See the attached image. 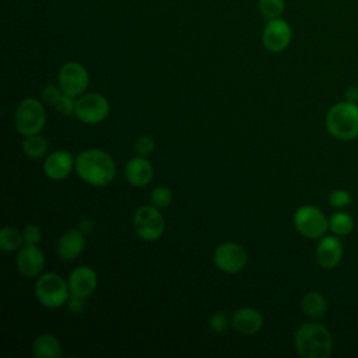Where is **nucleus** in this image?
<instances>
[{
	"label": "nucleus",
	"mask_w": 358,
	"mask_h": 358,
	"mask_svg": "<svg viewBox=\"0 0 358 358\" xmlns=\"http://www.w3.org/2000/svg\"><path fill=\"white\" fill-rule=\"evenodd\" d=\"M78 178L94 187H105L113 182L116 176V164L110 154L101 148H88L76 157V168Z\"/></svg>",
	"instance_id": "1"
},
{
	"label": "nucleus",
	"mask_w": 358,
	"mask_h": 358,
	"mask_svg": "<svg viewBox=\"0 0 358 358\" xmlns=\"http://www.w3.org/2000/svg\"><path fill=\"white\" fill-rule=\"evenodd\" d=\"M294 344L302 358H327L333 350L330 331L317 322L302 323L294 334Z\"/></svg>",
	"instance_id": "2"
},
{
	"label": "nucleus",
	"mask_w": 358,
	"mask_h": 358,
	"mask_svg": "<svg viewBox=\"0 0 358 358\" xmlns=\"http://www.w3.org/2000/svg\"><path fill=\"white\" fill-rule=\"evenodd\" d=\"M324 124L329 134L337 140L358 138V105L348 101L334 103L326 113Z\"/></svg>",
	"instance_id": "3"
},
{
	"label": "nucleus",
	"mask_w": 358,
	"mask_h": 358,
	"mask_svg": "<svg viewBox=\"0 0 358 358\" xmlns=\"http://www.w3.org/2000/svg\"><path fill=\"white\" fill-rule=\"evenodd\" d=\"M35 296L45 308H60L70 296L69 282L57 273H42L35 281Z\"/></svg>",
	"instance_id": "4"
},
{
	"label": "nucleus",
	"mask_w": 358,
	"mask_h": 358,
	"mask_svg": "<svg viewBox=\"0 0 358 358\" xmlns=\"http://www.w3.org/2000/svg\"><path fill=\"white\" fill-rule=\"evenodd\" d=\"M14 124L21 136L39 134L46 124V110L42 99L24 98L15 108Z\"/></svg>",
	"instance_id": "5"
},
{
	"label": "nucleus",
	"mask_w": 358,
	"mask_h": 358,
	"mask_svg": "<svg viewBox=\"0 0 358 358\" xmlns=\"http://www.w3.org/2000/svg\"><path fill=\"white\" fill-rule=\"evenodd\" d=\"M292 222L295 229L308 239H320L329 231V218L319 207L310 204L298 207Z\"/></svg>",
	"instance_id": "6"
},
{
	"label": "nucleus",
	"mask_w": 358,
	"mask_h": 358,
	"mask_svg": "<svg viewBox=\"0 0 358 358\" xmlns=\"http://www.w3.org/2000/svg\"><path fill=\"white\" fill-rule=\"evenodd\" d=\"M133 228L140 239L152 242L162 236L165 231V220L158 207L154 204H144L133 214Z\"/></svg>",
	"instance_id": "7"
},
{
	"label": "nucleus",
	"mask_w": 358,
	"mask_h": 358,
	"mask_svg": "<svg viewBox=\"0 0 358 358\" xmlns=\"http://www.w3.org/2000/svg\"><path fill=\"white\" fill-rule=\"evenodd\" d=\"M110 112L106 96L98 92H84L77 98L74 116L85 124H98L103 122Z\"/></svg>",
	"instance_id": "8"
},
{
	"label": "nucleus",
	"mask_w": 358,
	"mask_h": 358,
	"mask_svg": "<svg viewBox=\"0 0 358 358\" xmlns=\"http://www.w3.org/2000/svg\"><path fill=\"white\" fill-rule=\"evenodd\" d=\"M57 80L63 94L78 98L88 88L90 74L81 63L67 62L60 67Z\"/></svg>",
	"instance_id": "9"
},
{
	"label": "nucleus",
	"mask_w": 358,
	"mask_h": 358,
	"mask_svg": "<svg viewBox=\"0 0 358 358\" xmlns=\"http://www.w3.org/2000/svg\"><path fill=\"white\" fill-rule=\"evenodd\" d=\"M213 260L218 270L235 274L246 267L248 252L236 242H222L215 248Z\"/></svg>",
	"instance_id": "10"
},
{
	"label": "nucleus",
	"mask_w": 358,
	"mask_h": 358,
	"mask_svg": "<svg viewBox=\"0 0 358 358\" xmlns=\"http://www.w3.org/2000/svg\"><path fill=\"white\" fill-rule=\"evenodd\" d=\"M291 39H292V29L285 20L274 18L267 21L262 35L263 46L267 50L280 53L288 48Z\"/></svg>",
	"instance_id": "11"
},
{
	"label": "nucleus",
	"mask_w": 358,
	"mask_h": 358,
	"mask_svg": "<svg viewBox=\"0 0 358 358\" xmlns=\"http://www.w3.org/2000/svg\"><path fill=\"white\" fill-rule=\"evenodd\" d=\"M45 255L36 245H25L15 257L17 270L27 278L39 277L45 268Z\"/></svg>",
	"instance_id": "12"
},
{
	"label": "nucleus",
	"mask_w": 358,
	"mask_h": 358,
	"mask_svg": "<svg viewBox=\"0 0 358 358\" xmlns=\"http://www.w3.org/2000/svg\"><path fill=\"white\" fill-rule=\"evenodd\" d=\"M76 168V157L66 150L50 152L43 161V172L52 180L66 179Z\"/></svg>",
	"instance_id": "13"
},
{
	"label": "nucleus",
	"mask_w": 358,
	"mask_h": 358,
	"mask_svg": "<svg viewBox=\"0 0 358 358\" xmlns=\"http://www.w3.org/2000/svg\"><path fill=\"white\" fill-rule=\"evenodd\" d=\"M315 257L317 264L324 270H331L340 264L343 259V245L337 235H324L320 238Z\"/></svg>",
	"instance_id": "14"
},
{
	"label": "nucleus",
	"mask_w": 358,
	"mask_h": 358,
	"mask_svg": "<svg viewBox=\"0 0 358 358\" xmlns=\"http://www.w3.org/2000/svg\"><path fill=\"white\" fill-rule=\"evenodd\" d=\"M263 315L250 306L236 309L231 316V327L242 336H253L263 327Z\"/></svg>",
	"instance_id": "15"
},
{
	"label": "nucleus",
	"mask_w": 358,
	"mask_h": 358,
	"mask_svg": "<svg viewBox=\"0 0 358 358\" xmlns=\"http://www.w3.org/2000/svg\"><path fill=\"white\" fill-rule=\"evenodd\" d=\"M67 282L71 294L88 298L96 289L98 275L94 268L88 266H78L70 273Z\"/></svg>",
	"instance_id": "16"
},
{
	"label": "nucleus",
	"mask_w": 358,
	"mask_h": 358,
	"mask_svg": "<svg viewBox=\"0 0 358 358\" xmlns=\"http://www.w3.org/2000/svg\"><path fill=\"white\" fill-rule=\"evenodd\" d=\"M124 178L134 187L147 186L154 178V166L147 157L137 155L127 161L124 166Z\"/></svg>",
	"instance_id": "17"
},
{
	"label": "nucleus",
	"mask_w": 358,
	"mask_h": 358,
	"mask_svg": "<svg viewBox=\"0 0 358 358\" xmlns=\"http://www.w3.org/2000/svg\"><path fill=\"white\" fill-rule=\"evenodd\" d=\"M84 248H85V234H83L78 228H73L63 232L56 245L59 257L67 262L77 259L83 253Z\"/></svg>",
	"instance_id": "18"
},
{
	"label": "nucleus",
	"mask_w": 358,
	"mask_h": 358,
	"mask_svg": "<svg viewBox=\"0 0 358 358\" xmlns=\"http://www.w3.org/2000/svg\"><path fill=\"white\" fill-rule=\"evenodd\" d=\"M62 354V344L52 333L39 334L32 343V355L36 358H59Z\"/></svg>",
	"instance_id": "19"
},
{
	"label": "nucleus",
	"mask_w": 358,
	"mask_h": 358,
	"mask_svg": "<svg viewBox=\"0 0 358 358\" xmlns=\"http://www.w3.org/2000/svg\"><path fill=\"white\" fill-rule=\"evenodd\" d=\"M301 308L308 317L316 320L324 316L327 310V301L319 291H308L301 299Z\"/></svg>",
	"instance_id": "20"
},
{
	"label": "nucleus",
	"mask_w": 358,
	"mask_h": 358,
	"mask_svg": "<svg viewBox=\"0 0 358 358\" xmlns=\"http://www.w3.org/2000/svg\"><path fill=\"white\" fill-rule=\"evenodd\" d=\"M24 236L22 231L17 229L15 227L6 225L0 231V249L6 253H11L20 250L22 248Z\"/></svg>",
	"instance_id": "21"
},
{
	"label": "nucleus",
	"mask_w": 358,
	"mask_h": 358,
	"mask_svg": "<svg viewBox=\"0 0 358 358\" xmlns=\"http://www.w3.org/2000/svg\"><path fill=\"white\" fill-rule=\"evenodd\" d=\"M22 151L31 159H39L45 157L48 151V140L39 134L24 136L22 140Z\"/></svg>",
	"instance_id": "22"
},
{
	"label": "nucleus",
	"mask_w": 358,
	"mask_h": 358,
	"mask_svg": "<svg viewBox=\"0 0 358 358\" xmlns=\"http://www.w3.org/2000/svg\"><path fill=\"white\" fill-rule=\"evenodd\" d=\"M329 229L337 236H347L354 229V218L347 211H336L329 218Z\"/></svg>",
	"instance_id": "23"
},
{
	"label": "nucleus",
	"mask_w": 358,
	"mask_h": 358,
	"mask_svg": "<svg viewBox=\"0 0 358 358\" xmlns=\"http://www.w3.org/2000/svg\"><path fill=\"white\" fill-rule=\"evenodd\" d=\"M284 0H259V10L267 21L280 18L284 13Z\"/></svg>",
	"instance_id": "24"
},
{
	"label": "nucleus",
	"mask_w": 358,
	"mask_h": 358,
	"mask_svg": "<svg viewBox=\"0 0 358 358\" xmlns=\"http://www.w3.org/2000/svg\"><path fill=\"white\" fill-rule=\"evenodd\" d=\"M172 199H173V194H172L171 189L168 186H164V185L154 187L151 194H150L151 204H154L159 210L168 207L172 203Z\"/></svg>",
	"instance_id": "25"
},
{
	"label": "nucleus",
	"mask_w": 358,
	"mask_h": 358,
	"mask_svg": "<svg viewBox=\"0 0 358 358\" xmlns=\"http://www.w3.org/2000/svg\"><path fill=\"white\" fill-rule=\"evenodd\" d=\"M352 196L345 189H336L329 194V204L333 208H345L351 204Z\"/></svg>",
	"instance_id": "26"
},
{
	"label": "nucleus",
	"mask_w": 358,
	"mask_h": 358,
	"mask_svg": "<svg viewBox=\"0 0 358 358\" xmlns=\"http://www.w3.org/2000/svg\"><path fill=\"white\" fill-rule=\"evenodd\" d=\"M208 326L211 331L220 334L231 326V319H228V316L222 312H214L208 319Z\"/></svg>",
	"instance_id": "27"
},
{
	"label": "nucleus",
	"mask_w": 358,
	"mask_h": 358,
	"mask_svg": "<svg viewBox=\"0 0 358 358\" xmlns=\"http://www.w3.org/2000/svg\"><path fill=\"white\" fill-rule=\"evenodd\" d=\"M63 96V91L62 88L57 85H53V84H49L46 85L42 92H41V99L43 103L46 105H52V106H56L59 103V101L62 99Z\"/></svg>",
	"instance_id": "28"
},
{
	"label": "nucleus",
	"mask_w": 358,
	"mask_h": 358,
	"mask_svg": "<svg viewBox=\"0 0 358 358\" xmlns=\"http://www.w3.org/2000/svg\"><path fill=\"white\" fill-rule=\"evenodd\" d=\"M134 150L138 155H143V157H147L150 154L154 152L155 150V141L151 136H147V134H143L140 137H137V140L134 141Z\"/></svg>",
	"instance_id": "29"
},
{
	"label": "nucleus",
	"mask_w": 358,
	"mask_h": 358,
	"mask_svg": "<svg viewBox=\"0 0 358 358\" xmlns=\"http://www.w3.org/2000/svg\"><path fill=\"white\" fill-rule=\"evenodd\" d=\"M25 245H38L42 241V229L36 224H28L22 229Z\"/></svg>",
	"instance_id": "30"
},
{
	"label": "nucleus",
	"mask_w": 358,
	"mask_h": 358,
	"mask_svg": "<svg viewBox=\"0 0 358 358\" xmlns=\"http://www.w3.org/2000/svg\"><path fill=\"white\" fill-rule=\"evenodd\" d=\"M76 102H77V98L63 94L62 99L59 101V103H57L55 108H56L62 115H64V116H71V115H74V112H76Z\"/></svg>",
	"instance_id": "31"
},
{
	"label": "nucleus",
	"mask_w": 358,
	"mask_h": 358,
	"mask_svg": "<svg viewBox=\"0 0 358 358\" xmlns=\"http://www.w3.org/2000/svg\"><path fill=\"white\" fill-rule=\"evenodd\" d=\"M85 299H87V298L70 292V296H69V299H67V302H66L67 309H69L71 313H80V312L84 309V306H85Z\"/></svg>",
	"instance_id": "32"
},
{
	"label": "nucleus",
	"mask_w": 358,
	"mask_h": 358,
	"mask_svg": "<svg viewBox=\"0 0 358 358\" xmlns=\"http://www.w3.org/2000/svg\"><path fill=\"white\" fill-rule=\"evenodd\" d=\"M344 101L357 103L358 102V87L357 85H350L344 91Z\"/></svg>",
	"instance_id": "33"
},
{
	"label": "nucleus",
	"mask_w": 358,
	"mask_h": 358,
	"mask_svg": "<svg viewBox=\"0 0 358 358\" xmlns=\"http://www.w3.org/2000/svg\"><path fill=\"white\" fill-rule=\"evenodd\" d=\"M94 227H95V224H94V221H92L91 218H83V220H80V222H78V229H80L83 234H85V235L91 234V232L94 231Z\"/></svg>",
	"instance_id": "34"
}]
</instances>
